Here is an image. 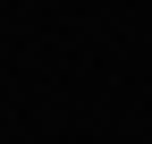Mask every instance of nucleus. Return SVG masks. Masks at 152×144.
Masks as SVG:
<instances>
[]
</instances>
